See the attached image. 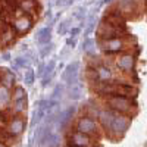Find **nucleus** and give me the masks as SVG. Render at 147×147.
<instances>
[{"instance_id": "3", "label": "nucleus", "mask_w": 147, "mask_h": 147, "mask_svg": "<svg viewBox=\"0 0 147 147\" xmlns=\"http://www.w3.org/2000/svg\"><path fill=\"white\" fill-rule=\"evenodd\" d=\"M74 131H78V132H82L85 134V136L88 137H93L96 140H99L100 134H102V129L99 127V124H97V121L88 115L82 113L81 116H78L75 119V122H74Z\"/></svg>"}, {"instance_id": "1", "label": "nucleus", "mask_w": 147, "mask_h": 147, "mask_svg": "<svg viewBox=\"0 0 147 147\" xmlns=\"http://www.w3.org/2000/svg\"><path fill=\"white\" fill-rule=\"evenodd\" d=\"M97 49L105 55H116L125 50H134L136 49V40L131 35H122L115 37V38L107 40H99Z\"/></svg>"}, {"instance_id": "14", "label": "nucleus", "mask_w": 147, "mask_h": 147, "mask_svg": "<svg viewBox=\"0 0 147 147\" xmlns=\"http://www.w3.org/2000/svg\"><path fill=\"white\" fill-rule=\"evenodd\" d=\"M15 40H16V34L13 28L10 27V24L2 22L0 24V47H6L12 44Z\"/></svg>"}, {"instance_id": "2", "label": "nucleus", "mask_w": 147, "mask_h": 147, "mask_svg": "<svg viewBox=\"0 0 147 147\" xmlns=\"http://www.w3.org/2000/svg\"><path fill=\"white\" fill-rule=\"evenodd\" d=\"M105 102H106V107L110 109L112 112L119 113V115H127L129 118L136 116L138 110L136 100L125 96H109V97H105Z\"/></svg>"}, {"instance_id": "25", "label": "nucleus", "mask_w": 147, "mask_h": 147, "mask_svg": "<svg viewBox=\"0 0 147 147\" xmlns=\"http://www.w3.org/2000/svg\"><path fill=\"white\" fill-rule=\"evenodd\" d=\"M65 91H66V88H65V85H63L62 82L56 84V85H55V88H53V93H52V96H50V100L59 102V100H60V97L65 94Z\"/></svg>"}, {"instance_id": "13", "label": "nucleus", "mask_w": 147, "mask_h": 147, "mask_svg": "<svg viewBox=\"0 0 147 147\" xmlns=\"http://www.w3.org/2000/svg\"><path fill=\"white\" fill-rule=\"evenodd\" d=\"M94 74H96V82L94 84H107V82H113L116 80L113 69L107 68L102 63L94 68Z\"/></svg>"}, {"instance_id": "12", "label": "nucleus", "mask_w": 147, "mask_h": 147, "mask_svg": "<svg viewBox=\"0 0 147 147\" xmlns=\"http://www.w3.org/2000/svg\"><path fill=\"white\" fill-rule=\"evenodd\" d=\"M80 80V62H71L62 72V81L66 85H72Z\"/></svg>"}, {"instance_id": "28", "label": "nucleus", "mask_w": 147, "mask_h": 147, "mask_svg": "<svg viewBox=\"0 0 147 147\" xmlns=\"http://www.w3.org/2000/svg\"><path fill=\"white\" fill-rule=\"evenodd\" d=\"M85 35L88 37V34L93 32L94 27H96V16L94 15H90V16H85Z\"/></svg>"}, {"instance_id": "30", "label": "nucleus", "mask_w": 147, "mask_h": 147, "mask_svg": "<svg viewBox=\"0 0 147 147\" xmlns=\"http://www.w3.org/2000/svg\"><path fill=\"white\" fill-rule=\"evenodd\" d=\"M53 43L50 41V43H47V44H44V46H40V52H38V55H40V57L41 59H44V57H47L49 55H50L52 52H53Z\"/></svg>"}, {"instance_id": "8", "label": "nucleus", "mask_w": 147, "mask_h": 147, "mask_svg": "<svg viewBox=\"0 0 147 147\" xmlns=\"http://www.w3.org/2000/svg\"><path fill=\"white\" fill-rule=\"evenodd\" d=\"M66 144L74 146V147H99L96 138L88 137V136H85V134L74 131V129L66 136Z\"/></svg>"}, {"instance_id": "9", "label": "nucleus", "mask_w": 147, "mask_h": 147, "mask_svg": "<svg viewBox=\"0 0 147 147\" xmlns=\"http://www.w3.org/2000/svg\"><path fill=\"white\" fill-rule=\"evenodd\" d=\"M140 2L144 3V0H116L115 9H116L124 18L136 16L138 9H140L141 12L144 10L143 7H140Z\"/></svg>"}, {"instance_id": "37", "label": "nucleus", "mask_w": 147, "mask_h": 147, "mask_svg": "<svg viewBox=\"0 0 147 147\" xmlns=\"http://www.w3.org/2000/svg\"><path fill=\"white\" fill-rule=\"evenodd\" d=\"M0 147H9V146H6V144H3V143H0Z\"/></svg>"}, {"instance_id": "35", "label": "nucleus", "mask_w": 147, "mask_h": 147, "mask_svg": "<svg viewBox=\"0 0 147 147\" xmlns=\"http://www.w3.org/2000/svg\"><path fill=\"white\" fill-rule=\"evenodd\" d=\"M2 59H3V60H12V57H10V53H9V52H6V53H3V56H2Z\"/></svg>"}, {"instance_id": "39", "label": "nucleus", "mask_w": 147, "mask_h": 147, "mask_svg": "<svg viewBox=\"0 0 147 147\" xmlns=\"http://www.w3.org/2000/svg\"><path fill=\"white\" fill-rule=\"evenodd\" d=\"M71 2H72V3H74V2H77V0H71Z\"/></svg>"}, {"instance_id": "16", "label": "nucleus", "mask_w": 147, "mask_h": 147, "mask_svg": "<svg viewBox=\"0 0 147 147\" xmlns=\"http://www.w3.org/2000/svg\"><path fill=\"white\" fill-rule=\"evenodd\" d=\"M0 84L12 90L16 85V75L10 69H0Z\"/></svg>"}, {"instance_id": "7", "label": "nucleus", "mask_w": 147, "mask_h": 147, "mask_svg": "<svg viewBox=\"0 0 147 147\" xmlns=\"http://www.w3.org/2000/svg\"><path fill=\"white\" fill-rule=\"evenodd\" d=\"M25 128H27V118L24 115H13L5 124L6 132L15 140L22 136L24 131H25Z\"/></svg>"}, {"instance_id": "11", "label": "nucleus", "mask_w": 147, "mask_h": 147, "mask_svg": "<svg viewBox=\"0 0 147 147\" xmlns=\"http://www.w3.org/2000/svg\"><path fill=\"white\" fill-rule=\"evenodd\" d=\"M77 112H78V107L75 105H72V106H68L66 109L63 110H60L59 112V119H57V132H62L65 131V128L69 125V122L77 116Z\"/></svg>"}, {"instance_id": "10", "label": "nucleus", "mask_w": 147, "mask_h": 147, "mask_svg": "<svg viewBox=\"0 0 147 147\" xmlns=\"http://www.w3.org/2000/svg\"><path fill=\"white\" fill-rule=\"evenodd\" d=\"M34 16H30V15H21L18 18H13L12 19V24L10 27L13 28L16 37H24L27 35L28 31L34 27Z\"/></svg>"}, {"instance_id": "18", "label": "nucleus", "mask_w": 147, "mask_h": 147, "mask_svg": "<svg viewBox=\"0 0 147 147\" xmlns=\"http://www.w3.org/2000/svg\"><path fill=\"white\" fill-rule=\"evenodd\" d=\"M28 109V99H18V100H12L9 110L12 115H24Z\"/></svg>"}, {"instance_id": "23", "label": "nucleus", "mask_w": 147, "mask_h": 147, "mask_svg": "<svg viewBox=\"0 0 147 147\" xmlns=\"http://www.w3.org/2000/svg\"><path fill=\"white\" fill-rule=\"evenodd\" d=\"M44 116H46V110H43L41 107H35L34 110H32V113H31V121H30V127L31 128H34V127H37L40 124V122L44 119Z\"/></svg>"}, {"instance_id": "38", "label": "nucleus", "mask_w": 147, "mask_h": 147, "mask_svg": "<svg viewBox=\"0 0 147 147\" xmlns=\"http://www.w3.org/2000/svg\"><path fill=\"white\" fill-rule=\"evenodd\" d=\"M65 147H74V146H68V144H66V146H65Z\"/></svg>"}, {"instance_id": "27", "label": "nucleus", "mask_w": 147, "mask_h": 147, "mask_svg": "<svg viewBox=\"0 0 147 147\" xmlns=\"http://www.w3.org/2000/svg\"><path fill=\"white\" fill-rule=\"evenodd\" d=\"M34 81H35V71L32 68L25 69V72H24V82H25V85H32Z\"/></svg>"}, {"instance_id": "31", "label": "nucleus", "mask_w": 147, "mask_h": 147, "mask_svg": "<svg viewBox=\"0 0 147 147\" xmlns=\"http://www.w3.org/2000/svg\"><path fill=\"white\" fill-rule=\"evenodd\" d=\"M85 16H87V9L85 7H77L74 10V19L82 21V19H85Z\"/></svg>"}, {"instance_id": "21", "label": "nucleus", "mask_w": 147, "mask_h": 147, "mask_svg": "<svg viewBox=\"0 0 147 147\" xmlns=\"http://www.w3.org/2000/svg\"><path fill=\"white\" fill-rule=\"evenodd\" d=\"M62 146V137H60V132L57 131H52L49 134V137L44 143V147H60Z\"/></svg>"}, {"instance_id": "5", "label": "nucleus", "mask_w": 147, "mask_h": 147, "mask_svg": "<svg viewBox=\"0 0 147 147\" xmlns=\"http://www.w3.org/2000/svg\"><path fill=\"white\" fill-rule=\"evenodd\" d=\"M136 49L134 50H125V52H121L115 62H113V66H116L118 71H121L122 74L125 75H131L136 71Z\"/></svg>"}, {"instance_id": "33", "label": "nucleus", "mask_w": 147, "mask_h": 147, "mask_svg": "<svg viewBox=\"0 0 147 147\" xmlns=\"http://www.w3.org/2000/svg\"><path fill=\"white\" fill-rule=\"evenodd\" d=\"M75 43H77V37H68L66 38V46H69V47H74Z\"/></svg>"}, {"instance_id": "15", "label": "nucleus", "mask_w": 147, "mask_h": 147, "mask_svg": "<svg viewBox=\"0 0 147 147\" xmlns=\"http://www.w3.org/2000/svg\"><path fill=\"white\" fill-rule=\"evenodd\" d=\"M16 9H19L24 15L35 18L37 10H38V3H37V0H16Z\"/></svg>"}, {"instance_id": "34", "label": "nucleus", "mask_w": 147, "mask_h": 147, "mask_svg": "<svg viewBox=\"0 0 147 147\" xmlns=\"http://www.w3.org/2000/svg\"><path fill=\"white\" fill-rule=\"evenodd\" d=\"M43 69H44V62H40L38 63V75L41 77V74H43Z\"/></svg>"}, {"instance_id": "17", "label": "nucleus", "mask_w": 147, "mask_h": 147, "mask_svg": "<svg viewBox=\"0 0 147 147\" xmlns=\"http://www.w3.org/2000/svg\"><path fill=\"white\" fill-rule=\"evenodd\" d=\"M66 96H68V99H69L71 102H78V100H81L82 96H84V87H82V84L75 82V84H72V85H68Z\"/></svg>"}, {"instance_id": "29", "label": "nucleus", "mask_w": 147, "mask_h": 147, "mask_svg": "<svg viewBox=\"0 0 147 147\" xmlns=\"http://www.w3.org/2000/svg\"><path fill=\"white\" fill-rule=\"evenodd\" d=\"M69 28H71V21L69 19H63L57 25V34L59 35H65V34L69 32Z\"/></svg>"}, {"instance_id": "20", "label": "nucleus", "mask_w": 147, "mask_h": 147, "mask_svg": "<svg viewBox=\"0 0 147 147\" xmlns=\"http://www.w3.org/2000/svg\"><path fill=\"white\" fill-rule=\"evenodd\" d=\"M10 102H12V97H10V90L3 87L0 84V110H5L10 106Z\"/></svg>"}, {"instance_id": "4", "label": "nucleus", "mask_w": 147, "mask_h": 147, "mask_svg": "<svg viewBox=\"0 0 147 147\" xmlns=\"http://www.w3.org/2000/svg\"><path fill=\"white\" fill-rule=\"evenodd\" d=\"M131 122H132V118H129V116H127V115L115 113L112 124H110V127L107 128V131H106L105 134H106L110 140L119 141L122 137L125 136V132L129 129Z\"/></svg>"}, {"instance_id": "6", "label": "nucleus", "mask_w": 147, "mask_h": 147, "mask_svg": "<svg viewBox=\"0 0 147 147\" xmlns=\"http://www.w3.org/2000/svg\"><path fill=\"white\" fill-rule=\"evenodd\" d=\"M97 40H107V38H115V37H122L127 35L124 25H116V24L103 21L99 24V27L96 30Z\"/></svg>"}, {"instance_id": "36", "label": "nucleus", "mask_w": 147, "mask_h": 147, "mask_svg": "<svg viewBox=\"0 0 147 147\" xmlns=\"http://www.w3.org/2000/svg\"><path fill=\"white\" fill-rule=\"evenodd\" d=\"M115 2V0H102V5H109V3H112Z\"/></svg>"}, {"instance_id": "26", "label": "nucleus", "mask_w": 147, "mask_h": 147, "mask_svg": "<svg viewBox=\"0 0 147 147\" xmlns=\"http://www.w3.org/2000/svg\"><path fill=\"white\" fill-rule=\"evenodd\" d=\"M81 49L87 53V55H94V49H96V40L94 38H85L84 41H82V46H81Z\"/></svg>"}, {"instance_id": "32", "label": "nucleus", "mask_w": 147, "mask_h": 147, "mask_svg": "<svg viewBox=\"0 0 147 147\" xmlns=\"http://www.w3.org/2000/svg\"><path fill=\"white\" fill-rule=\"evenodd\" d=\"M82 31V27H74V28H69V37H78Z\"/></svg>"}, {"instance_id": "19", "label": "nucleus", "mask_w": 147, "mask_h": 147, "mask_svg": "<svg viewBox=\"0 0 147 147\" xmlns=\"http://www.w3.org/2000/svg\"><path fill=\"white\" fill-rule=\"evenodd\" d=\"M52 37H53V28L50 25H47V27H43L38 30V32L35 35V40L38 43V46H44L52 41Z\"/></svg>"}, {"instance_id": "24", "label": "nucleus", "mask_w": 147, "mask_h": 147, "mask_svg": "<svg viewBox=\"0 0 147 147\" xmlns=\"http://www.w3.org/2000/svg\"><path fill=\"white\" fill-rule=\"evenodd\" d=\"M10 97H12V100H18V99H25L27 97V91L25 88L22 87V85H15L13 88L10 90Z\"/></svg>"}, {"instance_id": "22", "label": "nucleus", "mask_w": 147, "mask_h": 147, "mask_svg": "<svg viewBox=\"0 0 147 147\" xmlns=\"http://www.w3.org/2000/svg\"><path fill=\"white\" fill-rule=\"evenodd\" d=\"M12 65H10V71H19V69H25L28 68V57L27 56H16L15 59L10 60Z\"/></svg>"}]
</instances>
